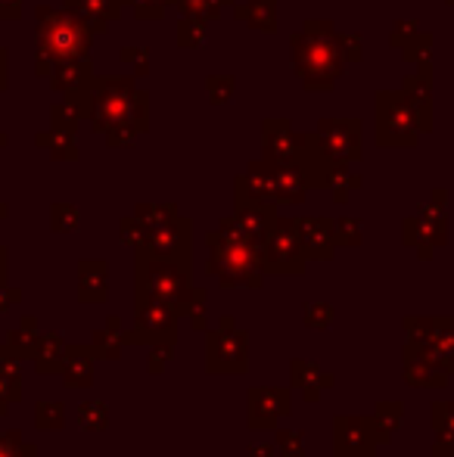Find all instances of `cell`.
Listing matches in <instances>:
<instances>
[{
    "instance_id": "cell-48",
    "label": "cell",
    "mask_w": 454,
    "mask_h": 457,
    "mask_svg": "<svg viewBox=\"0 0 454 457\" xmlns=\"http://www.w3.org/2000/svg\"><path fill=\"white\" fill-rule=\"evenodd\" d=\"M22 457H37V454H35V448L29 445V448H25V454H22Z\"/></svg>"
},
{
    "instance_id": "cell-24",
    "label": "cell",
    "mask_w": 454,
    "mask_h": 457,
    "mask_svg": "<svg viewBox=\"0 0 454 457\" xmlns=\"http://www.w3.org/2000/svg\"><path fill=\"white\" fill-rule=\"evenodd\" d=\"M401 420H405V408H401L399 402L376 404L374 417H370V423H374V433H376V439H380V442H386L389 436L401 427Z\"/></svg>"
},
{
    "instance_id": "cell-41",
    "label": "cell",
    "mask_w": 454,
    "mask_h": 457,
    "mask_svg": "<svg viewBox=\"0 0 454 457\" xmlns=\"http://www.w3.org/2000/svg\"><path fill=\"white\" fill-rule=\"evenodd\" d=\"M22 398V392H19L16 383H10V379L0 373V414H4L6 408H10V402H19Z\"/></svg>"
},
{
    "instance_id": "cell-50",
    "label": "cell",
    "mask_w": 454,
    "mask_h": 457,
    "mask_svg": "<svg viewBox=\"0 0 454 457\" xmlns=\"http://www.w3.org/2000/svg\"><path fill=\"white\" fill-rule=\"evenodd\" d=\"M0 146H6V137H4V134H0Z\"/></svg>"
},
{
    "instance_id": "cell-11",
    "label": "cell",
    "mask_w": 454,
    "mask_h": 457,
    "mask_svg": "<svg viewBox=\"0 0 454 457\" xmlns=\"http://www.w3.org/2000/svg\"><path fill=\"white\" fill-rule=\"evenodd\" d=\"M286 414H290V392L286 389L259 386V389L249 392V427L271 429Z\"/></svg>"
},
{
    "instance_id": "cell-1",
    "label": "cell",
    "mask_w": 454,
    "mask_h": 457,
    "mask_svg": "<svg viewBox=\"0 0 454 457\" xmlns=\"http://www.w3.org/2000/svg\"><path fill=\"white\" fill-rule=\"evenodd\" d=\"M209 274L221 287L259 289L265 280L268 271L261 262V243H255L236 218H225L209 234Z\"/></svg>"
},
{
    "instance_id": "cell-19",
    "label": "cell",
    "mask_w": 454,
    "mask_h": 457,
    "mask_svg": "<svg viewBox=\"0 0 454 457\" xmlns=\"http://www.w3.org/2000/svg\"><path fill=\"white\" fill-rule=\"evenodd\" d=\"M66 10L91 25V31H106V25L119 16V0H66Z\"/></svg>"
},
{
    "instance_id": "cell-26",
    "label": "cell",
    "mask_w": 454,
    "mask_h": 457,
    "mask_svg": "<svg viewBox=\"0 0 454 457\" xmlns=\"http://www.w3.org/2000/svg\"><path fill=\"white\" fill-rule=\"evenodd\" d=\"M35 427L50 433V429L66 427V404L62 402H37L35 404Z\"/></svg>"
},
{
    "instance_id": "cell-35",
    "label": "cell",
    "mask_w": 454,
    "mask_h": 457,
    "mask_svg": "<svg viewBox=\"0 0 454 457\" xmlns=\"http://www.w3.org/2000/svg\"><path fill=\"white\" fill-rule=\"evenodd\" d=\"M144 237H146V228L134 215L121 221V243H125V246L140 249V246H144Z\"/></svg>"
},
{
    "instance_id": "cell-28",
    "label": "cell",
    "mask_w": 454,
    "mask_h": 457,
    "mask_svg": "<svg viewBox=\"0 0 454 457\" xmlns=\"http://www.w3.org/2000/svg\"><path fill=\"white\" fill-rule=\"evenodd\" d=\"M134 218L150 230V228H159V224L171 221V218H177V209L175 205H137V209H134Z\"/></svg>"
},
{
    "instance_id": "cell-32",
    "label": "cell",
    "mask_w": 454,
    "mask_h": 457,
    "mask_svg": "<svg viewBox=\"0 0 454 457\" xmlns=\"http://www.w3.org/2000/svg\"><path fill=\"white\" fill-rule=\"evenodd\" d=\"M305 324H309L311 330H327V327L334 324V308H330L327 302H311V305L305 308Z\"/></svg>"
},
{
    "instance_id": "cell-47",
    "label": "cell",
    "mask_w": 454,
    "mask_h": 457,
    "mask_svg": "<svg viewBox=\"0 0 454 457\" xmlns=\"http://www.w3.org/2000/svg\"><path fill=\"white\" fill-rule=\"evenodd\" d=\"M159 6H169V4H181V0H156Z\"/></svg>"
},
{
    "instance_id": "cell-13",
    "label": "cell",
    "mask_w": 454,
    "mask_h": 457,
    "mask_svg": "<svg viewBox=\"0 0 454 457\" xmlns=\"http://www.w3.org/2000/svg\"><path fill=\"white\" fill-rule=\"evenodd\" d=\"M296 230L302 240L305 259L324 262L340 246L336 243V221H327V218H296Z\"/></svg>"
},
{
    "instance_id": "cell-27",
    "label": "cell",
    "mask_w": 454,
    "mask_h": 457,
    "mask_svg": "<svg viewBox=\"0 0 454 457\" xmlns=\"http://www.w3.org/2000/svg\"><path fill=\"white\" fill-rule=\"evenodd\" d=\"M78 423L85 429H91V433H103L106 423H110V408H106V402L91 398V402L81 404V408H78Z\"/></svg>"
},
{
    "instance_id": "cell-8",
    "label": "cell",
    "mask_w": 454,
    "mask_h": 457,
    "mask_svg": "<svg viewBox=\"0 0 454 457\" xmlns=\"http://www.w3.org/2000/svg\"><path fill=\"white\" fill-rule=\"evenodd\" d=\"M177 330V312L171 305L159 299H146L137 295L134 305V327L125 330V345L128 343H171Z\"/></svg>"
},
{
    "instance_id": "cell-39",
    "label": "cell",
    "mask_w": 454,
    "mask_h": 457,
    "mask_svg": "<svg viewBox=\"0 0 454 457\" xmlns=\"http://www.w3.org/2000/svg\"><path fill=\"white\" fill-rule=\"evenodd\" d=\"M171 352H175V345L171 343H153L150 349V370H165V364L171 361Z\"/></svg>"
},
{
    "instance_id": "cell-38",
    "label": "cell",
    "mask_w": 454,
    "mask_h": 457,
    "mask_svg": "<svg viewBox=\"0 0 454 457\" xmlns=\"http://www.w3.org/2000/svg\"><path fill=\"white\" fill-rule=\"evenodd\" d=\"M181 44L184 47H194V44H200L202 37H206V22L202 19H194V16H187V22H184V29H181Z\"/></svg>"
},
{
    "instance_id": "cell-51",
    "label": "cell",
    "mask_w": 454,
    "mask_h": 457,
    "mask_svg": "<svg viewBox=\"0 0 454 457\" xmlns=\"http://www.w3.org/2000/svg\"><path fill=\"white\" fill-rule=\"evenodd\" d=\"M361 457H374V454H370V452H367V454H361Z\"/></svg>"
},
{
    "instance_id": "cell-49",
    "label": "cell",
    "mask_w": 454,
    "mask_h": 457,
    "mask_svg": "<svg viewBox=\"0 0 454 457\" xmlns=\"http://www.w3.org/2000/svg\"><path fill=\"white\" fill-rule=\"evenodd\" d=\"M6 215V205H0V218H4Z\"/></svg>"
},
{
    "instance_id": "cell-31",
    "label": "cell",
    "mask_w": 454,
    "mask_h": 457,
    "mask_svg": "<svg viewBox=\"0 0 454 457\" xmlns=\"http://www.w3.org/2000/svg\"><path fill=\"white\" fill-rule=\"evenodd\" d=\"M221 4H225V0H181V10H184V16L209 22V19H215L221 12Z\"/></svg>"
},
{
    "instance_id": "cell-17",
    "label": "cell",
    "mask_w": 454,
    "mask_h": 457,
    "mask_svg": "<svg viewBox=\"0 0 454 457\" xmlns=\"http://www.w3.org/2000/svg\"><path fill=\"white\" fill-rule=\"evenodd\" d=\"M50 85L56 91H75V87H87L94 85V75H91V60L87 56H78V60H60L50 72Z\"/></svg>"
},
{
    "instance_id": "cell-10",
    "label": "cell",
    "mask_w": 454,
    "mask_h": 457,
    "mask_svg": "<svg viewBox=\"0 0 454 457\" xmlns=\"http://www.w3.org/2000/svg\"><path fill=\"white\" fill-rule=\"evenodd\" d=\"M140 255H156V259H177L187 262L190 253V221L187 218H171V221L150 228L144 237V246L137 249Z\"/></svg>"
},
{
    "instance_id": "cell-2",
    "label": "cell",
    "mask_w": 454,
    "mask_h": 457,
    "mask_svg": "<svg viewBox=\"0 0 454 457\" xmlns=\"http://www.w3.org/2000/svg\"><path fill=\"white\" fill-rule=\"evenodd\" d=\"M293 66L309 91H327L336 85L345 66L343 37L330 22L311 19L302 35L293 37Z\"/></svg>"
},
{
    "instance_id": "cell-4",
    "label": "cell",
    "mask_w": 454,
    "mask_h": 457,
    "mask_svg": "<svg viewBox=\"0 0 454 457\" xmlns=\"http://www.w3.org/2000/svg\"><path fill=\"white\" fill-rule=\"evenodd\" d=\"M94 128L103 134L119 128L146 131V94L134 87L131 79H94Z\"/></svg>"
},
{
    "instance_id": "cell-18",
    "label": "cell",
    "mask_w": 454,
    "mask_h": 457,
    "mask_svg": "<svg viewBox=\"0 0 454 457\" xmlns=\"http://www.w3.org/2000/svg\"><path fill=\"white\" fill-rule=\"evenodd\" d=\"M62 355H66V343L60 333H37L35 352H31L37 373H62Z\"/></svg>"
},
{
    "instance_id": "cell-3",
    "label": "cell",
    "mask_w": 454,
    "mask_h": 457,
    "mask_svg": "<svg viewBox=\"0 0 454 457\" xmlns=\"http://www.w3.org/2000/svg\"><path fill=\"white\" fill-rule=\"evenodd\" d=\"M91 25L72 10H37V72L50 75L60 60H78L91 50Z\"/></svg>"
},
{
    "instance_id": "cell-33",
    "label": "cell",
    "mask_w": 454,
    "mask_h": 457,
    "mask_svg": "<svg viewBox=\"0 0 454 457\" xmlns=\"http://www.w3.org/2000/svg\"><path fill=\"white\" fill-rule=\"evenodd\" d=\"M336 243H343V246H358V243H361V221H358V218H340V221H336Z\"/></svg>"
},
{
    "instance_id": "cell-5",
    "label": "cell",
    "mask_w": 454,
    "mask_h": 457,
    "mask_svg": "<svg viewBox=\"0 0 454 457\" xmlns=\"http://www.w3.org/2000/svg\"><path fill=\"white\" fill-rule=\"evenodd\" d=\"M194 280H190L187 262L177 259H156V255L137 253V295L159 299L175 312L187 314L194 302Z\"/></svg>"
},
{
    "instance_id": "cell-42",
    "label": "cell",
    "mask_w": 454,
    "mask_h": 457,
    "mask_svg": "<svg viewBox=\"0 0 454 457\" xmlns=\"http://www.w3.org/2000/svg\"><path fill=\"white\" fill-rule=\"evenodd\" d=\"M249 457H280L274 442H259V445H249Z\"/></svg>"
},
{
    "instance_id": "cell-22",
    "label": "cell",
    "mask_w": 454,
    "mask_h": 457,
    "mask_svg": "<svg viewBox=\"0 0 454 457\" xmlns=\"http://www.w3.org/2000/svg\"><path fill=\"white\" fill-rule=\"evenodd\" d=\"M78 295H81V302H103L106 299V262H81Z\"/></svg>"
},
{
    "instance_id": "cell-15",
    "label": "cell",
    "mask_w": 454,
    "mask_h": 457,
    "mask_svg": "<svg viewBox=\"0 0 454 457\" xmlns=\"http://www.w3.org/2000/svg\"><path fill=\"white\" fill-rule=\"evenodd\" d=\"M271 162V159H268ZM271 178H274V193L277 203H302L305 190H309V175L299 162H271Z\"/></svg>"
},
{
    "instance_id": "cell-37",
    "label": "cell",
    "mask_w": 454,
    "mask_h": 457,
    "mask_svg": "<svg viewBox=\"0 0 454 457\" xmlns=\"http://www.w3.org/2000/svg\"><path fill=\"white\" fill-rule=\"evenodd\" d=\"M206 87H209V96H212L215 106H221V103H227L230 96H234V79H225V75H212Z\"/></svg>"
},
{
    "instance_id": "cell-30",
    "label": "cell",
    "mask_w": 454,
    "mask_h": 457,
    "mask_svg": "<svg viewBox=\"0 0 454 457\" xmlns=\"http://www.w3.org/2000/svg\"><path fill=\"white\" fill-rule=\"evenodd\" d=\"M78 221H81V215H78L75 205H54V209H50V228L60 230V234L75 230L78 228Z\"/></svg>"
},
{
    "instance_id": "cell-29",
    "label": "cell",
    "mask_w": 454,
    "mask_h": 457,
    "mask_svg": "<svg viewBox=\"0 0 454 457\" xmlns=\"http://www.w3.org/2000/svg\"><path fill=\"white\" fill-rule=\"evenodd\" d=\"M121 345H125V339L119 337V333L112 330H97L94 333V352H97V358H106V361H115V358L121 355Z\"/></svg>"
},
{
    "instance_id": "cell-20",
    "label": "cell",
    "mask_w": 454,
    "mask_h": 457,
    "mask_svg": "<svg viewBox=\"0 0 454 457\" xmlns=\"http://www.w3.org/2000/svg\"><path fill=\"white\" fill-rule=\"evenodd\" d=\"M430 75V72H426ZM424 72L420 75H411V79L405 81V100H408V106H411V112H414V119H417V125H420V131H430V79H426Z\"/></svg>"
},
{
    "instance_id": "cell-36",
    "label": "cell",
    "mask_w": 454,
    "mask_h": 457,
    "mask_svg": "<svg viewBox=\"0 0 454 457\" xmlns=\"http://www.w3.org/2000/svg\"><path fill=\"white\" fill-rule=\"evenodd\" d=\"M121 62H125V66H131V72L137 75H146L150 72V56H146V50L144 47H131V50H121Z\"/></svg>"
},
{
    "instance_id": "cell-43",
    "label": "cell",
    "mask_w": 454,
    "mask_h": 457,
    "mask_svg": "<svg viewBox=\"0 0 454 457\" xmlns=\"http://www.w3.org/2000/svg\"><path fill=\"white\" fill-rule=\"evenodd\" d=\"M22 0H0V19H19V12H22Z\"/></svg>"
},
{
    "instance_id": "cell-16",
    "label": "cell",
    "mask_w": 454,
    "mask_h": 457,
    "mask_svg": "<svg viewBox=\"0 0 454 457\" xmlns=\"http://www.w3.org/2000/svg\"><path fill=\"white\" fill-rule=\"evenodd\" d=\"M97 352L85 349V345H72L62 355V379L69 386H91L94 383V367H97Z\"/></svg>"
},
{
    "instance_id": "cell-14",
    "label": "cell",
    "mask_w": 454,
    "mask_h": 457,
    "mask_svg": "<svg viewBox=\"0 0 454 457\" xmlns=\"http://www.w3.org/2000/svg\"><path fill=\"white\" fill-rule=\"evenodd\" d=\"M374 423L361 420V417H340L336 420V454L340 457H361L367 452H374Z\"/></svg>"
},
{
    "instance_id": "cell-12",
    "label": "cell",
    "mask_w": 454,
    "mask_h": 457,
    "mask_svg": "<svg viewBox=\"0 0 454 457\" xmlns=\"http://www.w3.org/2000/svg\"><path fill=\"white\" fill-rule=\"evenodd\" d=\"M305 146V134L293 131L286 119H268L265 121V159L271 162H299Z\"/></svg>"
},
{
    "instance_id": "cell-34",
    "label": "cell",
    "mask_w": 454,
    "mask_h": 457,
    "mask_svg": "<svg viewBox=\"0 0 454 457\" xmlns=\"http://www.w3.org/2000/svg\"><path fill=\"white\" fill-rule=\"evenodd\" d=\"M305 436L302 433H277V452L280 457H305Z\"/></svg>"
},
{
    "instance_id": "cell-25",
    "label": "cell",
    "mask_w": 454,
    "mask_h": 457,
    "mask_svg": "<svg viewBox=\"0 0 454 457\" xmlns=\"http://www.w3.org/2000/svg\"><path fill=\"white\" fill-rule=\"evenodd\" d=\"M37 146H47L54 159H78V146H75V140H72V131L50 128V134L37 137Z\"/></svg>"
},
{
    "instance_id": "cell-6",
    "label": "cell",
    "mask_w": 454,
    "mask_h": 457,
    "mask_svg": "<svg viewBox=\"0 0 454 457\" xmlns=\"http://www.w3.org/2000/svg\"><path fill=\"white\" fill-rule=\"evenodd\" d=\"M261 262L268 274H299L305 268V249L299 240L296 221L274 215L265 240H261Z\"/></svg>"
},
{
    "instance_id": "cell-44",
    "label": "cell",
    "mask_w": 454,
    "mask_h": 457,
    "mask_svg": "<svg viewBox=\"0 0 454 457\" xmlns=\"http://www.w3.org/2000/svg\"><path fill=\"white\" fill-rule=\"evenodd\" d=\"M19 302V289H6V287H0V312H6L10 305H16Z\"/></svg>"
},
{
    "instance_id": "cell-9",
    "label": "cell",
    "mask_w": 454,
    "mask_h": 457,
    "mask_svg": "<svg viewBox=\"0 0 454 457\" xmlns=\"http://www.w3.org/2000/svg\"><path fill=\"white\" fill-rule=\"evenodd\" d=\"M249 361V339L236 327L209 333V373H243Z\"/></svg>"
},
{
    "instance_id": "cell-45",
    "label": "cell",
    "mask_w": 454,
    "mask_h": 457,
    "mask_svg": "<svg viewBox=\"0 0 454 457\" xmlns=\"http://www.w3.org/2000/svg\"><path fill=\"white\" fill-rule=\"evenodd\" d=\"M6 87V50H0V91Z\"/></svg>"
},
{
    "instance_id": "cell-7",
    "label": "cell",
    "mask_w": 454,
    "mask_h": 457,
    "mask_svg": "<svg viewBox=\"0 0 454 457\" xmlns=\"http://www.w3.org/2000/svg\"><path fill=\"white\" fill-rule=\"evenodd\" d=\"M420 125L414 119L401 91L376 94V144L383 146H414Z\"/></svg>"
},
{
    "instance_id": "cell-23",
    "label": "cell",
    "mask_w": 454,
    "mask_h": 457,
    "mask_svg": "<svg viewBox=\"0 0 454 457\" xmlns=\"http://www.w3.org/2000/svg\"><path fill=\"white\" fill-rule=\"evenodd\" d=\"M236 19L259 31H274V19H277V4L274 0H246L243 6H236Z\"/></svg>"
},
{
    "instance_id": "cell-40",
    "label": "cell",
    "mask_w": 454,
    "mask_h": 457,
    "mask_svg": "<svg viewBox=\"0 0 454 457\" xmlns=\"http://www.w3.org/2000/svg\"><path fill=\"white\" fill-rule=\"evenodd\" d=\"M25 448H29V445H22V436H19V433L0 436V457H22Z\"/></svg>"
},
{
    "instance_id": "cell-21",
    "label": "cell",
    "mask_w": 454,
    "mask_h": 457,
    "mask_svg": "<svg viewBox=\"0 0 454 457\" xmlns=\"http://www.w3.org/2000/svg\"><path fill=\"white\" fill-rule=\"evenodd\" d=\"M293 386H299V389L305 392V398L309 402H315L318 395H321V389H327V386H334V377L330 373H324L318 364L311 361H293Z\"/></svg>"
},
{
    "instance_id": "cell-46",
    "label": "cell",
    "mask_w": 454,
    "mask_h": 457,
    "mask_svg": "<svg viewBox=\"0 0 454 457\" xmlns=\"http://www.w3.org/2000/svg\"><path fill=\"white\" fill-rule=\"evenodd\" d=\"M6 280V249H0V287Z\"/></svg>"
}]
</instances>
